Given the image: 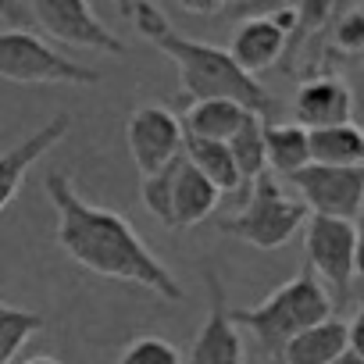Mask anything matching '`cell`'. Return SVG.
Returning <instances> with one entry per match:
<instances>
[{
    "label": "cell",
    "mask_w": 364,
    "mask_h": 364,
    "mask_svg": "<svg viewBox=\"0 0 364 364\" xmlns=\"http://www.w3.org/2000/svg\"><path fill=\"white\" fill-rule=\"evenodd\" d=\"M43 190L50 197V208L58 211V247L75 264L104 279L143 286L175 304L186 300L182 282L164 268V261H157V254L139 240V232L118 211L90 204L72 186V178L65 171H50Z\"/></svg>",
    "instance_id": "cell-1"
},
{
    "label": "cell",
    "mask_w": 364,
    "mask_h": 364,
    "mask_svg": "<svg viewBox=\"0 0 364 364\" xmlns=\"http://www.w3.org/2000/svg\"><path fill=\"white\" fill-rule=\"evenodd\" d=\"M118 8L143 33L146 43H154L164 58H171V65L178 68L182 100L186 104L232 100V104L247 107L250 114H257L261 122H279V100L268 93V86L261 79H250L247 72H240L236 61L225 54V47L182 36L168 22L161 4H150V0H139V4H118Z\"/></svg>",
    "instance_id": "cell-2"
},
{
    "label": "cell",
    "mask_w": 364,
    "mask_h": 364,
    "mask_svg": "<svg viewBox=\"0 0 364 364\" xmlns=\"http://www.w3.org/2000/svg\"><path fill=\"white\" fill-rule=\"evenodd\" d=\"M332 311H336V307H332V296L325 293V286H321V282L311 275V268L304 264L289 282H282L279 289H272L261 304H254V307H236V311H229V314H232L236 328H247V332L257 339V346L264 350L268 360H279L282 346H286L293 336H300V332H307L311 325L332 318Z\"/></svg>",
    "instance_id": "cell-3"
},
{
    "label": "cell",
    "mask_w": 364,
    "mask_h": 364,
    "mask_svg": "<svg viewBox=\"0 0 364 364\" xmlns=\"http://www.w3.org/2000/svg\"><path fill=\"white\" fill-rule=\"evenodd\" d=\"M307 222V208L282 193V186L264 171L250 182V193L240 204V215L225 218L222 229L236 240L257 247V250H279L286 247Z\"/></svg>",
    "instance_id": "cell-4"
},
{
    "label": "cell",
    "mask_w": 364,
    "mask_h": 364,
    "mask_svg": "<svg viewBox=\"0 0 364 364\" xmlns=\"http://www.w3.org/2000/svg\"><path fill=\"white\" fill-rule=\"evenodd\" d=\"M0 79L18 86H97L100 72L58 54L33 29L18 26L0 29Z\"/></svg>",
    "instance_id": "cell-5"
},
{
    "label": "cell",
    "mask_w": 364,
    "mask_h": 364,
    "mask_svg": "<svg viewBox=\"0 0 364 364\" xmlns=\"http://www.w3.org/2000/svg\"><path fill=\"white\" fill-rule=\"evenodd\" d=\"M304 257L311 275L328 286L325 293H336V304H350L353 300V279L360 272V232L353 222H339V218H321V215H307L304 222ZM332 304V307H336Z\"/></svg>",
    "instance_id": "cell-6"
},
{
    "label": "cell",
    "mask_w": 364,
    "mask_h": 364,
    "mask_svg": "<svg viewBox=\"0 0 364 364\" xmlns=\"http://www.w3.org/2000/svg\"><path fill=\"white\" fill-rule=\"evenodd\" d=\"M300 193V204L307 215L353 222L364 204V168H325V164H304L296 175L286 178Z\"/></svg>",
    "instance_id": "cell-7"
},
{
    "label": "cell",
    "mask_w": 364,
    "mask_h": 364,
    "mask_svg": "<svg viewBox=\"0 0 364 364\" xmlns=\"http://www.w3.org/2000/svg\"><path fill=\"white\" fill-rule=\"evenodd\" d=\"M29 18L68 47L111 54V58L129 54V47L97 18L93 4H86V0H36V4H29Z\"/></svg>",
    "instance_id": "cell-8"
},
{
    "label": "cell",
    "mask_w": 364,
    "mask_h": 364,
    "mask_svg": "<svg viewBox=\"0 0 364 364\" xmlns=\"http://www.w3.org/2000/svg\"><path fill=\"white\" fill-rule=\"evenodd\" d=\"M293 4H282L272 15H257V18H243L232 29V40L225 47V54L236 61L240 72H247L250 79H257L261 72H268L275 61H282L286 54V40L293 33Z\"/></svg>",
    "instance_id": "cell-9"
},
{
    "label": "cell",
    "mask_w": 364,
    "mask_h": 364,
    "mask_svg": "<svg viewBox=\"0 0 364 364\" xmlns=\"http://www.w3.org/2000/svg\"><path fill=\"white\" fill-rule=\"evenodd\" d=\"M125 139H129V154H132L139 175H154L182 154V125L161 104L136 107L129 114Z\"/></svg>",
    "instance_id": "cell-10"
},
{
    "label": "cell",
    "mask_w": 364,
    "mask_h": 364,
    "mask_svg": "<svg viewBox=\"0 0 364 364\" xmlns=\"http://www.w3.org/2000/svg\"><path fill=\"white\" fill-rule=\"evenodd\" d=\"M353 122V90L336 72H311L293 93V125L304 132Z\"/></svg>",
    "instance_id": "cell-11"
},
{
    "label": "cell",
    "mask_w": 364,
    "mask_h": 364,
    "mask_svg": "<svg viewBox=\"0 0 364 364\" xmlns=\"http://www.w3.org/2000/svg\"><path fill=\"white\" fill-rule=\"evenodd\" d=\"M204 282H208V318L190 346V357L186 364H247V353H243V339H240V328L232 321V307L225 304V289H222V279L208 268L204 272Z\"/></svg>",
    "instance_id": "cell-12"
},
{
    "label": "cell",
    "mask_w": 364,
    "mask_h": 364,
    "mask_svg": "<svg viewBox=\"0 0 364 364\" xmlns=\"http://www.w3.org/2000/svg\"><path fill=\"white\" fill-rule=\"evenodd\" d=\"M68 132H72V114L61 111V114H54L47 125H40L33 136H26L22 143H15L11 150L0 154V211L11 208V200L18 197L22 182H26V175H29V168H33L47 150H54Z\"/></svg>",
    "instance_id": "cell-13"
},
{
    "label": "cell",
    "mask_w": 364,
    "mask_h": 364,
    "mask_svg": "<svg viewBox=\"0 0 364 364\" xmlns=\"http://www.w3.org/2000/svg\"><path fill=\"white\" fill-rule=\"evenodd\" d=\"M218 200H222V193L186 157H182L178 171H175V186H171V222H168V229H193V225H200L204 218L215 215Z\"/></svg>",
    "instance_id": "cell-14"
},
{
    "label": "cell",
    "mask_w": 364,
    "mask_h": 364,
    "mask_svg": "<svg viewBox=\"0 0 364 364\" xmlns=\"http://www.w3.org/2000/svg\"><path fill=\"white\" fill-rule=\"evenodd\" d=\"M350 350V336H346V321L339 314L311 325L307 332L293 336L282 353L279 364H332L336 357H343Z\"/></svg>",
    "instance_id": "cell-15"
},
{
    "label": "cell",
    "mask_w": 364,
    "mask_h": 364,
    "mask_svg": "<svg viewBox=\"0 0 364 364\" xmlns=\"http://www.w3.org/2000/svg\"><path fill=\"white\" fill-rule=\"evenodd\" d=\"M247 107L232 104V100H197L186 104L178 125L186 139H208V143H229L236 136V129L247 122Z\"/></svg>",
    "instance_id": "cell-16"
},
{
    "label": "cell",
    "mask_w": 364,
    "mask_h": 364,
    "mask_svg": "<svg viewBox=\"0 0 364 364\" xmlns=\"http://www.w3.org/2000/svg\"><path fill=\"white\" fill-rule=\"evenodd\" d=\"M307 154H311V164L364 168V132L357 129V122L314 129V132H307Z\"/></svg>",
    "instance_id": "cell-17"
},
{
    "label": "cell",
    "mask_w": 364,
    "mask_h": 364,
    "mask_svg": "<svg viewBox=\"0 0 364 364\" xmlns=\"http://www.w3.org/2000/svg\"><path fill=\"white\" fill-rule=\"evenodd\" d=\"M261 139H264V164L275 171V175H296L304 164H311V154H307V132L293 122H264L261 129Z\"/></svg>",
    "instance_id": "cell-18"
},
{
    "label": "cell",
    "mask_w": 364,
    "mask_h": 364,
    "mask_svg": "<svg viewBox=\"0 0 364 364\" xmlns=\"http://www.w3.org/2000/svg\"><path fill=\"white\" fill-rule=\"evenodd\" d=\"M182 157H186L218 193H240V171L232 164V154L225 143H208V139H186L182 136Z\"/></svg>",
    "instance_id": "cell-19"
},
{
    "label": "cell",
    "mask_w": 364,
    "mask_h": 364,
    "mask_svg": "<svg viewBox=\"0 0 364 364\" xmlns=\"http://www.w3.org/2000/svg\"><path fill=\"white\" fill-rule=\"evenodd\" d=\"M261 129H264V122H261L257 114H247V122H243V125L236 129V136L225 143L229 154H232V164H236V171H240V186H247V190H250L254 178H261V175L268 171Z\"/></svg>",
    "instance_id": "cell-20"
},
{
    "label": "cell",
    "mask_w": 364,
    "mask_h": 364,
    "mask_svg": "<svg viewBox=\"0 0 364 364\" xmlns=\"http://www.w3.org/2000/svg\"><path fill=\"white\" fill-rule=\"evenodd\" d=\"M43 328V314L0 304V364H11L18 350Z\"/></svg>",
    "instance_id": "cell-21"
},
{
    "label": "cell",
    "mask_w": 364,
    "mask_h": 364,
    "mask_svg": "<svg viewBox=\"0 0 364 364\" xmlns=\"http://www.w3.org/2000/svg\"><path fill=\"white\" fill-rule=\"evenodd\" d=\"M178 161H182V154H178L171 164H164L161 171H154V175H143V178H139V200H143V208H146L161 225H168V222H171V186H175Z\"/></svg>",
    "instance_id": "cell-22"
},
{
    "label": "cell",
    "mask_w": 364,
    "mask_h": 364,
    "mask_svg": "<svg viewBox=\"0 0 364 364\" xmlns=\"http://www.w3.org/2000/svg\"><path fill=\"white\" fill-rule=\"evenodd\" d=\"M332 47L336 54L357 58L364 50V11L360 4H343V11L332 18Z\"/></svg>",
    "instance_id": "cell-23"
},
{
    "label": "cell",
    "mask_w": 364,
    "mask_h": 364,
    "mask_svg": "<svg viewBox=\"0 0 364 364\" xmlns=\"http://www.w3.org/2000/svg\"><path fill=\"white\" fill-rule=\"evenodd\" d=\"M118 364H182V357H178V350L168 339H161V336H139V339H132L122 350Z\"/></svg>",
    "instance_id": "cell-24"
},
{
    "label": "cell",
    "mask_w": 364,
    "mask_h": 364,
    "mask_svg": "<svg viewBox=\"0 0 364 364\" xmlns=\"http://www.w3.org/2000/svg\"><path fill=\"white\" fill-rule=\"evenodd\" d=\"M29 18V4H11V0H0V22H11L18 29V22Z\"/></svg>",
    "instance_id": "cell-25"
},
{
    "label": "cell",
    "mask_w": 364,
    "mask_h": 364,
    "mask_svg": "<svg viewBox=\"0 0 364 364\" xmlns=\"http://www.w3.org/2000/svg\"><path fill=\"white\" fill-rule=\"evenodd\" d=\"M332 364H364V353H357V350H346L343 357H336Z\"/></svg>",
    "instance_id": "cell-26"
},
{
    "label": "cell",
    "mask_w": 364,
    "mask_h": 364,
    "mask_svg": "<svg viewBox=\"0 0 364 364\" xmlns=\"http://www.w3.org/2000/svg\"><path fill=\"white\" fill-rule=\"evenodd\" d=\"M22 364H61L58 357H47V353H40V357H29V360H22Z\"/></svg>",
    "instance_id": "cell-27"
}]
</instances>
